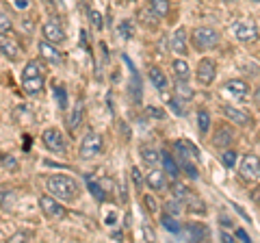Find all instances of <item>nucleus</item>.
I'll return each instance as SVG.
<instances>
[{
  "mask_svg": "<svg viewBox=\"0 0 260 243\" xmlns=\"http://www.w3.org/2000/svg\"><path fill=\"white\" fill-rule=\"evenodd\" d=\"M180 210H182V206H180V200H172V202H169V204H165V213L174 215V217L180 215Z\"/></svg>",
  "mask_w": 260,
  "mask_h": 243,
  "instance_id": "4c0bfd02",
  "label": "nucleus"
},
{
  "mask_svg": "<svg viewBox=\"0 0 260 243\" xmlns=\"http://www.w3.org/2000/svg\"><path fill=\"white\" fill-rule=\"evenodd\" d=\"M254 100H256V104L260 107V85L256 87V94H254Z\"/></svg>",
  "mask_w": 260,
  "mask_h": 243,
  "instance_id": "8fccbe9b",
  "label": "nucleus"
},
{
  "mask_svg": "<svg viewBox=\"0 0 260 243\" xmlns=\"http://www.w3.org/2000/svg\"><path fill=\"white\" fill-rule=\"evenodd\" d=\"M251 200L258 202V204H260V187H256L254 191H251Z\"/></svg>",
  "mask_w": 260,
  "mask_h": 243,
  "instance_id": "49530a36",
  "label": "nucleus"
},
{
  "mask_svg": "<svg viewBox=\"0 0 260 243\" xmlns=\"http://www.w3.org/2000/svg\"><path fill=\"white\" fill-rule=\"evenodd\" d=\"M172 191H174V198H176V200H180V202H182V200H186V198L191 196L189 187H186V185H182V183H176Z\"/></svg>",
  "mask_w": 260,
  "mask_h": 243,
  "instance_id": "72a5a7b5",
  "label": "nucleus"
},
{
  "mask_svg": "<svg viewBox=\"0 0 260 243\" xmlns=\"http://www.w3.org/2000/svg\"><path fill=\"white\" fill-rule=\"evenodd\" d=\"M172 50L176 54H186V31L184 28H176L172 35Z\"/></svg>",
  "mask_w": 260,
  "mask_h": 243,
  "instance_id": "f3484780",
  "label": "nucleus"
},
{
  "mask_svg": "<svg viewBox=\"0 0 260 243\" xmlns=\"http://www.w3.org/2000/svg\"><path fill=\"white\" fill-rule=\"evenodd\" d=\"M39 54H42L44 61L52 63V66H59V63H61V52L54 48V44L46 42V39H42V42H39Z\"/></svg>",
  "mask_w": 260,
  "mask_h": 243,
  "instance_id": "ddd939ff",
  "label": "nucleus"
},
{
  "mask_svg": "<svg viewBox=\"0 0 260 243\" xmlns=\"http://www.w3.org/2000/svg\"><path fill=\"white\" fill-rule=\"evenodd\" d=\"M237 159H239V155L234 150H225L223 155H221V163L228 167V169H232L234 165H237Z\"/></svg>",
  "mask_w": 260,
  "mask_h": 243,
  "instance_id": "f704fd0d",
  "label": "nucleus"
},
{
  "mask_svg": "<svg viewBox=\"0 0 260 243\" xmlns=\"http://www.w3.org/2000/svg\"><path fill=\"white\" fill-rule=\"evenodd\" d=\"M232 33H234V37L239 39V42H256L258 39V26L254 22H234L232 24Z\"/></svg>",
  "mask_w": 260,
  "mask_h": 243,
  "instance_id": "1a4fd4ad",
  "label": "nucleus"
},
{
  "mask_svg": "<svg viewBox=\"0 0 260 243\" xmlns=\"http://www.w3.org/2000/svg\"><path fill=\"white\" fill-rule=\"evenodd\" d=\"M254 3H260V0H254Z\"/></svg>",
  "mask_w": 260,
  "mask_h": 243,
  "instance_id": "603ef678",
  "label": "nucleus"
},
{
  "mask_svg": "<svg viewBox=\"0 0 260 243\" xmlns=\"http://www.w3.org/2000/svg\"><path fill=\"white\" fill-rule=\"evenodd\" d=\"M42 33H44V39L46 42H50V44H59L65 39V31L59 22H46L44 24V28H42Z\"/></svg>",
  "mask_w": 260,
  "mask_h": 243,
  "instance_id": "9b49d317",
  "label": "nucleus"
},
{
  "mask_svg": "<svg viewBox=\"0 0 260 243\" xmlns=\"http://www.w3.org/2000/svg\"><path fill=\"white\" fill-rule=\"evenodd\" d=\"M124 61H126V66H128V72L133 74V89H135V100L139 102L141 100V78L139 74H137V68L133 66V63L128 61V56H124Z\"/></svg>",
  "mask_w": 260,
  "mask_h": 243,
  "instance_id": "5701e85b",
  "label": "nucleus"
},
{
  "mask_svg": "<svg viewBox=\"0 0 260 243\" xmlns=\"http://www.w3.org/2000/svg\"><path fill=\"white\" fill-rule=\"evenodd\" d=\"M89 191H91V196H93L98 202H104V200H107V191L102 189V183L89 180Z\"/></svg>",
  "mask_w": 260,
  "mask_h": 243,
  "instance_id": "c85d7f7f",
  "label": "nucleus"
},
{
  "mask_svg": "<svg viewBox=\"0 0 260 243\" xmlns=\"http://www.w3.org/2000/svg\"><path fill=\"white\" fill-rule=\"evenodd\" d=\"M221 239H223L225 243H230V241H234V237H232V234H228V232H221Z\"/></svg>",
  "mask_w": 260,
  "mask_h": 243,
  "instance_id": "09e8293b",
  "label": "nucleus"
},
{
  "mask_svg": "<svg viewBox=\"0 0 260 243\" xmlns=\"http://www.w3.org/2000/svg\"><path fill=\"white\" fill-rule=\"evenodd\" d=\"M143 206L150 210V213H154V210H156L158 206H156V200H154L152 196H143Z\"/></svg>",
  "mask_w": 260,
  "mask_h": 243,
  "instance_id": "c03bdc74",
  "label": "nucleus"
},
{
  "mask_svg": "<svg viewBox=\"0 0 260 243\" xmlns=\"http://www.w3.org/2000/svg\"><path fill=\"white\" fill-rule=\"evenodd\" d=\"M145 183H148V187L154 189V191H162L167 189V178H165V172H160V169H150L148 174H145Z\"/></svg>",
  "mask_w": 260,
  "mask_h": 243,
  "instance_id": "4468645a",
  "label": "nucleus"
},
{
  "mask_svg": "<svg viewBox=\"0 0 260 243\" xmlns=\"http://www.w3.org/2000/svg\"><path fill=\"white\" fill-rule=\"evenodd\" d=\"M80 122H83V104H76L74 113H72V117H70V131H76L80 126Z\"/></svg>",
  "mask_w": 260,
  "mask_h": 243,
  "instance_id": "2f4dec72",
  "label": "nucleus"
},
{
  "mask_svg": "<svg viewBox=\"0 0 260 243\" xmlns=\"http://www.w3.org/2000/svg\"><path fill=\"white\" fill-rule=\"evenodd\" d=\"M13 31V22H11V18L7 13H3L0 11V37H7Z\"/></svg>",
  "mask_w": 260,
  "mask_h": 243,
  "instance_id": "7c9ffc66",
  "label": "nucleus"
},
{
  "mask_svg": "<svg viewBox=\"0 0 260 243\" xmlns=\"http://www.w3.org/2000/svg\"><path fill=\"white\" fill-rule=\"evenodd\" d=\"M148 78H150V83H152L154 87L160 89V92L167 87V76H165V72H162L160 68H156V66H152V68H150Z\"/></svg>",
  "mask_w": 260,
  "mask_h": 243,
  "instance_id": "a211bd4d",
  "label": "nucleus"
},
{
  "mask_svg": "<svg viewBox=\"0 0 260 243\" xmlns=\"http://www.w3.org/2000/svg\"><path fill=\"white\" fill-rule=\"evenodd\" d=\"M54 96H56V104L61 109H68V92H65V87L61 83L54 85Z\"/></svg>",
  "mask_w": 260,
  "mask_h": 243,
  "instance_id": "473e14b6",
  "label": "nucleus"
},
{
  "mask_svg": "<svg viewBox=\"0 0 260 243\" xmlns=\"http://www.w3.org/2000/svg\"><path fill=\"white\" fill-rule=\"evenodd\" d=\"M174 150H176V157H178V161H180V165L186 172V176H189V178H198V161H200L198 148H195L191 141L180 139V141L174 143Z\"/></svg>",
  "mask_w": 260,
  "mask_h": 243,
  "instance_id": "f03ea898",
  "label": "nucleus"
},
{
  "mask_svg": "<svg viewBox=\"0 0 260 243\" xmlns=\"http://www.w3.org/2000/svg\"><path fill=\"white\" fill-rule=\"evenodd\" d=\"M219 44V33L210 26H198L193 31V46L198 50H210Z\"/></svg>",
  "mask_w": 260,
  "mask_h": 243,
  "instance_id": "39448f33",
  "label": "nucleus"
},
{
  "mask_svg": "<svg viewBox=\"0 0 260 243\" xmlns=\"http://www.w3.org/2000/svg\"><path fill=\"white\" fill-rule=\"evenodd\" d=\"M13 206H15V193L9 189H0V208L11 210Z\"/></svg>",
  "mask_w": 260,
  "mask_h": 243,
  "instance_id": "393cba45",
  "label": "nucleus"
},
{
  "mask_svg": "<svg viewBox=\"0 0 260 243\" xmlns=\"http://www.w3.org/2000/svg\"><path fill=\"white\" fill-rule=\"evenodd\" d=\"M225 89L230 92L234 98H239V100H243V98H247V94H249V87H247V83L245 80H228L225 83Z\"/></svg>",
  "mask_w": 260,
  "mask_h": 243,
  "instance_id": "dca6fc26",
  "label": "nucleus"
},
{
  "mask_svg": "<svg viewBox=\"0 0 260 243\" xmlns=\"http://www.w3.org/2000/svg\"><path fill=\"white\" fill-rule=\"evenodd\" d=\"M145 115L152 117V119H162V117H165V111H160L156 107H148V109H145Z\"/></svg>",
  "mask_w": 260,
  "mask_h": 243,
  "instance_id": "a19ab883",
  "label": "nucleus"
},
{
  "mask_svg": "<svg viewBox=\"0 0 260 243\" xmlns=\"http://www.w3.org/2000/svg\"><path fill=\"white\" fill-rule=\"evenodd\" d=\"M178 234H184L189 241H200V239H206L208 237V230L204 228V226H198V224H191L186 230H180Z\"/></svg>",
  "mask_w": 260,
  "mask_h": 243,
  "instance_id": "6ab92c4d",
  "label": "nucleus"
},
{
  "mask_svg": "<svg viewBox=\"0 0 260 243\" xmlns=\"http://www.w3.org/2000/svg\"><path fill=\"white\" fill-rule=\"evenodd\" d=\"M42 141L54 155H65V152H68V143H65V137L59 128H46L42 135Z\"/></svg>",
  "mask_w": 260,
  "mask_h": 243,
  "instance_id": "423d86ee",
  "label": "nucleus"
},
{
  "mask_svg": "<svg viewBox=\"0 0 260 243\" xmlns=\"http://www.w3.org/2000/svg\"><path fill=\"white\" fill-rule=\"evenodd\" d=\"M160 161H162V165H165V172H167V176L176 178L178 174H180V169H178V163H176L174 157L169 155L167 150H162V152H160Z\"/></svg>",
  "mask_w": 260,
  "mask_h": 243,
  "instance_id": "412c9836",
  "label": "nucleus"
},
{
  "mask_svg": "<svg viewBox=\"0 0 260 243\" xmlns=\"http://www.w3.org/2000/svg\"><path fill=\"white\" fill-rule=\"evenodd\" d=\"M130 174H133L135 187H137V189H141V187H143V176H141V172H139V167H133V169H130Z\"/></svg>",
  "mask_w": 260,
  "mask_h": 243,
  "instance_id": "37998d69",
  "label": "nucleus"
},
{
  "mask_svg": "<svg viewBox=\"0 0 260 243\" xmlns=\"http://www.w3.org/2000/svg\"><path fill=\"white\" fill-rule=\"evenodd\" d=\"M22 89L28 96H35L44 89V68L39 61H28L22 70Z\"/></svg>",
  "mask_w": 260,
  "mask_h": 243,
  "instance_id": "7ed1b4c3",
  "label": "nucleus"
},
{
  "mask_svg": "<svg viewBox=\"0 0 260 243\" xmlns=\"http://www.w3.org/2000/svg\"><path fill=\"white\" fill-rule=\"evenodd\" d=\"M46 187H48V193H50V196H54L61 202H74L78 198V191H80L78 180L68 176V174H52L46 180Z\"/></svg>",
  "mask_w": 260,
  "mask_h": 243,
  "instance_id": "f257e3e1",
  "label": "nucleus"
},
{
  "mask_svg": "<svg viewBox=\"0 0 260 243\" xmlns=\"http://www.w3.org/2000/svg\"><path fill=\"white\" fill-rule=\"evenodd\" d=\"M223 115L228 119H232L234 124H239V126H247L249 122H251V115H249L247 111L237 109V107H232V104H223Z\"/></svg>",
  "mask_w": 260,
  "mask_h": 243,
  "instance_id": "f8f14e48",
  "label": "nucleus"
},
{
  "mask_svg": "<svg viewBox=\"0 0 260 243\" xmlns=\"http://www.w3.org/2000/svg\"><path fill=\"white\" fill-rule=\"evenodd\" d=\"M174 92H176V98H182V102H186V100L193 98V89L189 87V83H186V80L178 78V83L174 85Z\"/></svg>",
  "mask_w": 260,
  "mask_h": 243,
  "instance_id": "4be33fe9",
  "label": "nucleus"
},
{
  "mask_svg": "<svg viewBox=\"0 0 260 243\" xmlns=\"http://www.w3.org/2000/svg\"><path fill=\"white\" fill-rule=\"evenodd\" d=\"M141 159H143V163H148L150 167H154L160 161V152L154 150V148H141Z\"/></svg>",
  "mask_w": 260,
  "mask_h": 243,
  "instance_id": "a878e982",
  "label": "nucleus"
},
{
  "mask_svg": "<svg viewBox=\"0 0 260 243\" xmlns=\"http://www.w3.org/2000/svg\"><path fill=\"white\" fill-rule=\"evenodd\" d=\"M39 206H42L44 215H48L50 220H63L68 215L65 206H61V200H56L54 196H42L39 198Z\"/></svg>",
  "mask_w": 260,
  "mask_h": 243,
  "instance_id": "0eeeda50",
  "label": "nucleus"
},
{
  "mask_svg": "<svg viewBox=\"0 0 260 243\" xmlns=\"http://www.w3.org/2000/svg\"><path fill=\"white\" fill-rule=\"evenodd\" d=\"M111 239H115V241H121V239H124V234H121L119 230H115V232H111Z\"/></svg>",
  "mask_w": 260,
  "mask_h": 243,
  "instance_id": "de8ad7c7",
  "label": "nucleus"
},
{
  "mask_svg": "<svg viewBox=\"0 0 260 243\" xmlns=\"http://www.w3.org/2000/svg\"><path fill=\"white\" fill-rule=\"evenodd\" d=\"M162 226H165V228H167L169 232H174V234H178V232L182 230V226L178 224V220H176L174 215H169V213L162 215Z\"/></svg>",
  "mask_w": 260,
  "mask_h": 243,
  "instance_id": "cd10ccee",
  "label": "nucleus"
},
{
  "mask_svg": "<svg viewBox=\"0 0 260 243\" xmlns=\"http://www.w3.org/2000/svg\"><path fill=\"white\" fill-rule=\"evenodd\" d=\"M143 232H145V237H150V239L154 241V232H152L150 228H143Z\"/></svg>",
  "mask_w": 260,
  "mask_h": 243,
  "instance_id": "3c124183",
  "label": "nucleus"
},
{
  "mask_svg": "<svg viewBox=\"0 0 260 243\" xmlns=\"http://www.w3.org/2000/svg\"><path fill=\"white\" fill-rule=\"evenodd\" d=\"M234 237H237V239H241V241H245V243H247V241H251V239H249V234H247L245 230H241V228H237V230H234Z\"/></svg>",
  "mask_w": 260,
  "mask_h": 243,
  "instance_id": "a18cd8bd",
  "label": "nucleus"
},
{
  "mask_svg": "<svg viewBox=\"0 0 260 243\" xmlns=\"http://www.w3.org/2000/svg\"><path fill=\"white\" fill-rule=\"evenodd\" d=\"M102 150H104L102 137L91 131V133H87V135L83 137V141H80L78 155H80V159H95V157L102 155Z\"/></svg>",
  "mask_w": 260,
  "mask_h": 243,
  "instance_id": "20e7f679",
  "label": "nucleus"
},
{
  "mask_svg": "<svg viewBox=\"0 0 260 243\" xmlns=\"http://www.w3.org/2000/svg\"><path fill=\"white\" fill-rule=\"evenodd\" d=\"M26 239H32V232H28V230H20V232H15V234H11V237H9V241H13V243L26 241Z\"/></svg>",
  "mask_w": 260,
  "mask_h": 243,
  "instance_id": "ea45409f",
  "label": "nucleus"
},
{
  "mask_svg": "<svg viewBox=\"0 0 260 243\" xmlns=\"http://www.w3.org/2000/svg\"><path fill=\"white\" fill-rule=\"evenodd\" d=\"M184 202H189V208L193 210V213H206V208H204V202L198 200V198H193V193L189 198H186Z\"/></svg>",
  "mask_w": 260,
  "mask_h": 243,
  "instance_id": "e433bc0d",
  "label": "nucleus"
},
{
  "mask_svg": "<svg viewBox=\"0 0 260 243\" xmlns=\"http://www.w3.org/2000/svg\"><path fill=\"white\" fill-rule=\"evenodd\" d=\"M0 163H3V167L9 169V172H15V169H18V161H15L13 157H5V155H0Z\"/></svg>",
  "mask_w": 260,
  "mask_h": 243,
  "instance_id": "58836bf2",
  "label": "nucleus"
},
{
  "mask_svg": "<svg viewBox=\"0 0 260 243\" xmlns=\"http://www.w3.org/2000/svg\"><path fill=\"white\" fill-rule=\"evenodd\" d=\"M89 11V20H91V24L95 28H102V15L98 13V11H93V9H87Z\"/></svg>",
  "mask_w": 260,
  "mask_h": 243,
  "instance_id": "79ce46f5",
  "label": "nucleus"
},
{
  "mask_svg": "<svg viewBox=\"0 0 260 243\" xmlns=\"http://www.w3.org/2000/svg\"><path fill=\"white\" fill-rule=\"evenodd\" d=\"M0 52H3L9 61H18L20 59V48L15 42H11V39H3L0 42Z\"/></svg>",
  "mask_w": 260,
  "mask_h": 243,
  "instance_id": "aec40b11",
  "label": "nucleus"
},
{
  "mask_svg": "<svg viewBox=\"0 0 260 243\" xmlns=\"http://www.w3.org/2000/svg\"><path fill=\"white\" fill-rule=\"evenodd\" d=\"M117 33H119V37H124V39H133L135 28H133V24L126 20V22H121L119 26H117Z\"/></svg>",
  "mask_w": 260,
  "mask_h": 243,
  "instance_id": "c9c22d12",
  "label": "nucleus"
},
{
  "mask_svg": "<svg viewBox=\"0 0 260 243\" xmlns=\"http://www.w3.org/2000/svg\"><path fill=\"white\" fill-rule=\"evenodd\" d=\"M234 141V131L230 126H221L217 128L215 133V139H213V145H217V148H228Z\"/></svg>",
  "mask_w": 260,
  "mask_h": 243,
  "instance_id": "2eb2a0df",
  "label": "nucleus"
},
{
  "mask_svg": "<svg viewBox=\"0 0 260 243\" xmlns=\"http://www.w3.org/2000/svg\"><path fill=\"white\" fill-rule=\"evenodd\" d=\"M241 176L245 180H258L260 178V159L256 155H245L241 161Z\"/></svg>",
  "mask_w": 260,
  "mask_h": 243,
  "instance_id": "9d476101",
  "label": "nucleus"
},
{
  "mask_svg": "<svg viewBox=\"0 0 260 243\" xmlns=\"http://www.w3.org/2000/svg\"><path fill=\"white\" fill-rule=\"evenodd\" d=\"M198 126H200V133L206 135L208 133V126H210V115L206 109H200L198 111Z\"/></svg>",
  "mask_w": 260,
  "mask_h": 243,
  "instance_id": "c756f323",
  "label": "nucleus"
},
{
  "mask_svg": "<svg viewBox=\"0 0 260 243\" xmlns=\"http://www.w3.org/2000/svg\"><path fill=\"white\" fill-rule=\"evenodd\" d=\"M215 74H217V66L215 61L210 59V56H204V59H200V66H198V83L202 87H210L215 80Z\"/></svg>",
  "mask_w": 260,
  "mask_h": 243,
  "instance_id": "6e6552de",
  "label": "nucleus"
},
{
  "mask_svg": "<svg viewBox=\"0 0 260 243\" xmlns=\"http://www.w3.org/2000/svg\"><path fill=\"white\" fill-rule=\"evenodd\" d=\"M150 7L154 15H158V18H165V15L169 13V3L167 0H150Z\"/></svg>",
  "mask_w": 260,
  "mask_h": 243,
  "instance_id": "bb28decb",
  "label": "nucleus"
},
{
  "mask_svg": "<svg viewBox=\"0 0 260 243\" xmlns=\"http://www.w3.org/2000/svg\"><path fill=\"white\" fill-rule=\"evenodd\" d=\"M172 68H174V74H176V78H180V80H186V78H189V74H191L189 63H186L184 59H176Z\"/></svg>",
  "mask_w": 260,
  "mask_h": 243,
  "instance_id": "b1692460",
  "label": "nucleus"
}]
</instances>
